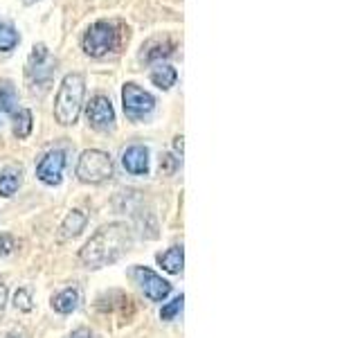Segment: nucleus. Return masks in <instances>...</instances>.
<instances>
[{
	"label": "nucleus",
	"mask_w": 360,
	"mask_h": 338,
	"mask_svg": "<svg viewBox=\"0 0 360 338\" xmlns=\"http://www.w3.org/2000/svg\"><path fill=\"white\" fill-rule=\"evenodd\" d=\"M183 302H185V298H183V296L174 298L172 302L167 304V307H162V311H160V318H162V320H174L176 315L180 313V309H183Z\"/></svg>",
	"instance_id": "nucleus-20"
},
{
	"label": "nucleus",
	"mask_w": 360,
	"mask_h": 338,
	"mask_svg": "<svg viewBox=\"0 0 360 338\" xmlns=\"http://www.w3.org/2000/svg\"><path fill=\"white\" fill-rule=\"evenodd\" d=\"M68 338H90V330H86V327H79V330H75Z\"/></svg>",
	"instance_id": "nucleus-24"
},
{
	"label": "nucleus",
	"mask_w": 360,
	"mask_h": 338,
	"mask_svg": "<svg viewBox=\"0 0 360 338\" xmlns=\"http://www.w3.org/2000/svg\"><path fill=\"white\" fill-rule=\"evenodd\" d=\"M174 149L178 154H183V135H178V138H174Z\"/></svg>",
	"instance_id": "nucleus-26"
},
{
	"label": "nucleus",
	"mask_w": 360,
	"mask_h": 338,
	"mask_svg": "<svg viewBox=\"0 0 360 338\" xmlns=\"http://www.w3.org/2000/svg\"><path fill=\"white\" fill-rule=\"evenodd\" d=\"M84 95H86L84 75H79V73L65 75L54 99V120L59 122L61 127H70V124L77 122L84 106Z\"/></svg>",
	"instance_id": "nucleus-3"
},
{
	"label": "nucleus",
	"mask_w": 360,
	"mask_h": 338,
	"mask_svg": "<svg viewBox=\"0 0 360 338\" xmlns=\"http://www.w3.org/2000/svg\"><path fill=\"white\" fill-rule=\"evenodd\" d=\"M52 307L59 313H72L79 307V291L77 289H63L52 298Z\"/></svg>",
	"instance_id": "nucleus-15"
},
{
	"label": "nucleus",
	"mask_w": 360,
	"mask_h": 338,
	"mask_svg": "<svg viewBox=\"0 0 360 338\" xmlns=\"http://www.w3.org/2000/svg\"><path fill=\"white\" fill-rule=\"evenodd\" d=\"M153 45V50H149L146 52V61H160V59H167V56H172L174 54V50H176V45L172 43V41H153L151 43Z\"/></svg>",
	"instance_id": "nucleus-18"
},
{
	"label": "nucleus",
	"mask_w": 360,
	"mask_h": 338,
	"mask_svg": "<svg viewBox=\"0 0 360 338\" xmlns=\"http://www.w3.org/2000/svg\"><path fill=\"white\" fill-rule=\"evenodd\" d=\"M16 90L14 86H9V84H3L0 86V113H11L16 106Z\"/></svg>",
	"instance_id": "nucleus-19"
},
{
	"label": "nucleus",
	"mask_w": 360,
	"mask_h": 338,
	"mask_svg": "<svg viewBox=\"0 0 360 338\" xmlns=\"http://www.w3.org/2000/svg\"><path fill=\"white\" fill-rule=\"evenodd\" d=\"M151 82L153 86L158 88H162V90H169L174 84H176V79H178V73H176V68L172 65H167V63H158L153 70H151Z\"/></svg>",
	"instance_id": "nucleus-14"
},
{
	"label": "nucleus",
	"mask_w": 360,
	"mask_h": 338,
	"mask_svg": "<svg viewBox=\"0 0 360 338\" xmlns=\"http://www.w3.org/2000/svg\"><path fill=\"white\" fill-rule=\"evenodd\" d=\"M22 5H34V3H39V0H20Z\"/></svg>",
	"instance_id": "nucleus-27"
},
{
	"label": "nucleus",
	"mask_w": 360,
	"mask_h": 338,
	"mask_svg": "<svg viewBox=\"0 0 360 338\" xmlns=\"http://www.w3.org/2000/svg\"><path fill=\"white\" fill-rule=\"evenodd\" d=\"M7 287L5 284H0V313H3V309H5V304H7Z\"/></svg>",
	"instance_id": "nucleus-25"
},
{
	"label": "nucleus",
	"mask_w": 360,
	"mask_h": 338,
	"mask_svg": "<svg viewBox=\"0 0 360 338\" xmlns=\"http://www.w3.org/2000/svg\"><path fill=\"white\" fill-rule=\"evenodd\" d=\"M88 124L99 133H108L115 129V111H112L110 99L104 95H95L86 106Z\"/></svg>",
	"instance_id": "nucleus-7"
},
{
	"label": "nucleus",
	"mask_w": 360,
	"mask_h": 338,
	"mask_svg": "<svg viewBox=\"0 0 360 338\" xmlns=\"http://www.w3.org/2000/svg\"><path fill=\"white\" fill-rule=\"evenodd\" d=\"M32 127H34V115L30 108H20L16 115H14V135L18 140L27 138L32 133Z\"/></svg>",
	"instance_id": "nucleus-16"
},
{
	"label": "nucleus",
	"mask_w": 360,
	"mask_h": 338,
	"mask_svg": "<svg viewBox=\"0 0 360 338\" xmlns=\"http://www.w3.org/2000/svg\"><path fill=\"white\" fill-rule=\"evenodd\" d=\"M158 264H160L167 273H172V275L183 273V264H185L183 246H172L167 253H160V255H158Z\"/></svg>",
	"instance_id": "nucleus-12"
},
{
	"label": "nucleus",
	"mask_w": 360,
	"mask_h": 338,
	"mask_svg": "<svg viewBox=\"0 0 360 338\" xmlns=\"http://www.w3.org/2000/svg\"><path fill=\"white\" fill-rule=\"evenodd\" d=\"M14 307L18 311H32L34 309V302H32V296H30V291L27 289H18L16 291V296H14Z\"/></svg>",
	"instance_id": "nucleus-21"
},
{
	"label": "nucleus",
	"mask_w": 360,
	"mask_h": 338,
	"mask_svg": "<svg viewBox=\"0 0 360 338\" xmlns=\"http://www.w3.org/2000/svg\"><path fill=\"white\" fill-rule=\"evenodd\" d=\"M65 169V154L61 149L48 151L37 165V178L45 185H59Z\"/></svg>",
	"instance_id": "nucleus-9"
},
{
	"label": "nucleus",
	"mask_w": 360,
	"mask_h": 338,
	"mask_svg": "<svg viewBox=\"0 0 360 338\" xmlns=\"http://www.w3.org/2000/svg\"><path fill=\"white\" fill-rule=\"evenodd\" d=\"M77 178L88 185H99L112 178V158L101 149H86L79 156Z\"/></svg>",
	"instance_id": "nucleus-4"
},
{
	"label": "nucleus",
	"mask_w": 360,
	"mask_h": 338,
	"mask_svg": "<svg viewBox=\"0 0 360 338\" xmlns=\"http://www.w3.org/2000/svg\"><path fill=\"white\" fill-rule=\"evenodd\" d=\"M133 277L138 280L140 289L144 291V296L151 302H162L169 293H172V284L167 280H162L158 273H153L151 268L146 266H135L133 268Z\"/></svg>",
	"instance_id": "nucleus-8"
},
{
	"label": "nucleus",
	"mask_w": 360,
	"mask_h": 338,
	"mask_svg": "<svg viewBox=\"0 0 360 338\" xmlns=\"http://www.w3.org/2000/svg\"><path fill=\"white\" fill-rule=\"evenodd\" d=\"M18 32L14 25H9V23L0 20V52H9L14 50L18 45Z\"/></svg>",
	"instance_id": "nucleus-17"
},
{
	"label": "nucleus",
	"mask_w": 360,
	"mask_h": 338,
	"mask_svg": "<svg viewBox=\"0 0 360 338\" xmlns=\"http://www.w3.org/2000/svg\"><path fill=\"white\" fill-rule=\"evenodd\" d=\"M178 158H174L172 154H165L162 158H160V174L162 176H172L176 169H178Z\"/></svg>",
	"instance_id": "nucleus-22"
},
{
	"label": "nucleus",
	"mask_w": 360,
	"mask_h": 338,
	"mask_svg": "<svg viewBox=\"0 0 360 338\" xmlns=\"http://www.w3.org/2000/svg\"><path fill=\"white\" fill-rule=\"evenodd\" d=\"M22 183V169L20 167H7L3 174H0V196H14L16 189Z\"/></svg>",
	"instance_id": "nucleus-13"
},
{
	"label": "nucleus",
	"mask_w": 360,
	"mask_h": 338,
	"mask_svg": "<svg viewBox=\"0 0 360 338\" xmlns=\"http://www.w3.org/2000/svg\"><path fill=\"white\" fill-rule=\"evenodd\" d=\"M122 165L131 174H146L149 172V151L142 144H133L122 154Z\"/></svg>",
	"instance_id": "nucleus-11"
},
{
	"label": "nucleus",
	"mask_w": 360,
	"mask_h": 338,
	"mask_svg": "<svg viewBox=\"0 0 360 338\" xmlns=\"http://www.w3.org/2000/svg\"><path fill=\"white\" fill-rule=\"evenodd\" d=\"M3 338H20V336H16V334H9V336H3Z\"/></svg>",
	"instance_id": "nucleus-28"
},
{
	"label": "nucleus",
	"mask_w": 360,
	"mask_h": 338,
	"mask_svg": "<svg viewBox=\"0 0 360 338\" xmlns=\"http://www.w3.org/2000/svg\"><path fill=\"white\" fill-rule=\"evenodd\" d=\"M133 246V230L127 223H108L90 237L79 251V259L86 268H104L115 264L117 259Z\"/></svg>",
	"instance_id": "nucleus-1"
},
{
	"label": "nucleus",
	"mask_w": 360,
	"mask_h": 338,
	"mask_svg": "<svg viewBox=\"0 0 360 338\" xmlns=\"http://www.w3.org/2000/svg\"><path fill=\"white\" fill-rule=\"evenodd\" d=\"M86 223H88L86 212H82V210L68 212V214H65V219H63V223L59 225V232H56V242L63 244V242L75 239V237L82 234V230L86 228Z\"/></svg>",
	"instance_id": "nucleus-10"
},
{
	"label": "nucleus",
	"mask_w": 360,
	"mask_h": 338,
	"mask_svg": "<svg viewBox=\"0 0 360 338\" xmlns=\"http://www.w3.org/2000/svg\"><path fill=\"white\" fill-rule=\"evenodd\" d=\"M16 248V239L11 234H0V257H7L11 255V251Z\"/></svg>",
	"instance_id": "nucleus-23"
},
{
	"label": "nucleus",
	"mask_w": 360,
	"mask_h": 338,
	"mask_svg": "<svg viewBox=\"0 0 360 338\" xmlns=\"http://www.w3.org/2000/svg\"><path fill=\"white\" fill-rule=\"evenodd\" d=\"M124 41H129V27L120 20H97L84 34V52L90 56H104L120 52Z\"/></svg>",
	"instance_id": "nucleus-2"
},
{
	"label": "nucleus",
	"mask_w": 360,
	"mask_h": 338,
	"mask_svg": "<svg viewBox=\"0 0 360 338\" xmlns=\"http://www.w3.org/2000/svg\"><path fill=\"white\" fill-rule=\"evenodd\" d=\"M54 70H56V61L50 54V50L45 48L43 43L34 45L30 61H27V70H25L30 84H32V90H37V86H41V90L48 88V84L54 77Z\"/></svg>",
	"instance_id": "nucleus-5"
},
{
	"label": "nucleus",
	"mask_w": 360,
	"mask_h": 338,
	"mask_svg": "<svg viewBox=\"0 0 360 338\" xmlns=\"http://www.w3.org/2000/svg\"><path fill=\"white\" fill-rule=\"evenodd\" d=\"M122 106L127 118L133 122H140L144 118H149L155 108V99L151 93H146L144 88L138 84H124L122 88Z\"/></svg>",
	"instance_id": "nucleus-6"
}]
</instances>
